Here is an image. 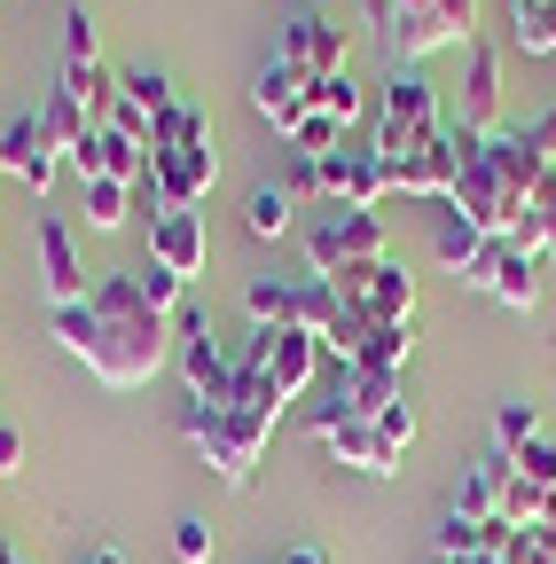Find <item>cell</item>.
<instances>
[{"label":"cell","instance_id":"ee69618b","mask_svg":"<svg viewBox=\"0 0 556 564\" xmlns=\"http://www.w3.org/2000/svg\"><path fill=\"white\" fill-rule=\"evenodd\" d=\"M525 141H533V150L556 165V110H548V118H533V126H525Z\"/></svg>","mask_w":556,"mask_h":564},{"label":"cell","instance_id":"d6a6232c","mask_svg":"<svg viewBox=\"0 0 556 564\" xmlns=\"http://www.w3.org/2000/svg\"><path fill=\"white\" fill-rule=\"evenodd\" d=\"M407 352H415V322H369V352H361V361L407 369Z\"/></svg>","mask_w":556,"mask_h":564},{"label":"cell","instance_id":"8992f818","mask_svg":"<svg viewBox=\"0 0 556 564\" xmlns=\"http://www.w3.org/2000/svg\"><path fill=\"white\" fill-rule=\"evenodd\" d=\"M173 345H181V384H188V400H228V384H236V352H220L212 345V322H204L196 306H181L173 314Z\"/></svg>","mask_w":556,"mask_h":564},{"label":"cell","instance_id":"52a82bcc","mask_svg":"<svg viewBox=\"0 0 556 564\" xmlns=\"http://www.w3.org/2000/svg\"><path fill=\"white\" fill-rule=\"evenodd\" d=\"M314 447H329L337 463H353V470H369V478H392L400 470V447L377 432L369 415H345V408H314Z\"/></svg>","mask_w":556,"mask_h":564},{"label":"cell","instance_id":"83f0119b","mask_svg":"<svg viewBox=\"0 0 556 564\" xmlns=\"http://www.w3.org/2000/svg\"><path fill=\"white\" fill-rule=\"evenodd\" d=\"M40 126H47V141H55V150H63V165H72V150H79V141L95 133V118H87V110H79L72 95H63V87H55V95L40 102Z\"/></svg>","mask_w":556,"mask_h":564},{"label":"cell","instance_id":"8d00e7d4","mask_svg":"<svg viewBox=\"0 0 556 564\" xmlns=\"http://www.w3.org/2000/svg\"><path fill=\"white\" fill-rule=\"evenodd\" d=\"M502 518H510V525H541V518H548V486H533V478L510 470V486H502Z\"/></svg>","mask_w":556,"mask_h":564},{"label":"cell","instance_id":"9c48e42d","mask_svg":"<svg viewBox=\"0 0 556 564\" xmlns=\"http://www.w3.org/2000/svg\"><path fill=\"white\" fill-rule=\"evenodd\" d=\"M470 282H478V291L486 299H494V306H517V314H533L541 306V251H517V243H486V259L470 267Z\"/></svg>","mask_w":556,"mask_h":564},{"label":"cell","instance_id":"f6af8a7d","mask_svg":"<svg viewBox=\"0 0 556 564\" xmlns=\"http://www.w3.org/2000/svg\"><path fill=\"white\" fill-rule=\"evenodd\" d=\"M0 470H24V432L17 423H0Z\"/></svg>","mask_w":556,"mask_h":564},{"label":"cell","instance_id":"c3c4849f","mask_svg":"<svg viewBox=\"0 0 556 564\" xmlns=\"http://www.w3.org/2000/svg\"><path fill=\"white\" fill-rule=\"evenodd\" d=\"M439 564H502V556H439Z\"/></svg>","mask_w":556,"mask_h":564},{"label":"cell","instance_id":"e0dca14e","mask_svg":"<svg viewBox=\"0 0 556 564\" xmlns=\"http://www.w3.org/2000/svg\"><path fill=\"white\" fill-rule=\"evenodd\" d=\"M150 181H157L165 204H204L212 181H220V150H212V141H204V150H157L150 158Z\"/></svg>","mask_w":556,"mask_h":564},{"label":"cell","instance_id":"681fc988","mask_svg":"<svg viewBox=\"0 0 556 564\" xmlns=\"http://www.w3.org/2000/svg\"><path fill=\"white\" fill-rule=\"evenodd\" d=\"M0 564H24V556H9V549H0Z\"/></svg>","mask_w":556,"mask_h":564},{"label":"cell","instance_id":"2e32d148","mask_svg":"<svg viewBox=\"0 0 556 564\" xmlns=\"http://www.w3.org/2000/svg\"><path fill=\"white\" fill-rule=\"evenodd\" d=\"M251 361L298 400L306 377H314V361H321V337H314V329H259V337H251Z\"/></svg>","mask_w":556,"mask_h":564},{"label":"cell","instance_id":"f35d334b","mask_svg":"<svg viewBox=\"0 0 556 564\" xmlns=\"http://www.w3.org/2000/svg\"><path fill=\"white\" fill-rule=\"evenodd\" d=\"M63 55H72V63H102V24H95L87 9L63 17Z\"/></svg>","mask_w":556,"mask_h":564},{"label":"cell","instance_id":"cb8c5ba5","mask_svg":"<svg viewBox=\"0 0 556 564\" xmlns=\"http://www.w3.org/2000/svg\"><path fill=\"white\" fill-rule=\"evenodd\" d=\"M63 95H72V102H79V110H87L95 126H102V118L118 110V79H110L102 63H63Z\"/></svg>","mask_w":556,"mask_h":564},{"label":"cell","instance_id":"7a4b0ae2","mask_svg":"<svg viewBox=\"0 0 556 564\" xmlns=\"http://www.w3.org/2000/svg\"><path fill=\"white\" fill-rule=\"evenodd\" d=\"M181 432L196 440V455L212 463L228 486H251V470H259V455H266V440H274V423H266V415H251V408L188 400V408H181Z\"/></svg>","mask_w":556,"mask_h":564},{"label":"cell","instance_id":"30bf717a","mask_svg":"<svg viewBox=\"0 0 556 564\" xmlns=\"http://www.w3.org/2000/svg\"><path fill=\"white\" fill-rule=\"evenodd\" d=\"M447 126H462V133H494L502 126V55L494 47H462V87H455V118Z\"/></svg>","mask_w":556,"mask_h":564},{"label":"cell","instance_id":"1f68e13d","mask_svg":"<svg viewBox=\"0 0 556 564\" xmlns=\"http://www.w3.org/2000/svg\"><path fill=\"white\" fill-rule=\"evenodd\" d=\"M243 314H251L259 329H291V282H274V274H259L251 291H243Z\"/></svg>","mask_w":556,"mask_h":564},{"label":"cell","instance_id":"6da1fadb","mask_svg":"<svg viewBox=\"0 0 556 564\" xmlns=\"http://www.w3.org/2000/svg\"><path fill=\"white\" fill-rule=\"evenodd\" d=\"M55 345L79 352L110 392H133L165 369L173 314L142 299V274H102L87 306H55Z\"/></svg>","mask_w":556,"mask_h":564},{"label":"cell","instance_id":"ffe728a7","mask_svg":"<svg viewBox=\"0 0 556 564\" xmlns=\"http://www.w3.org/2000/svg\"><path fill=\"white\" fill-rule=\"evenodd\" d=\"M486 158H494V173H502L510 196H525V204H533V188L548 181V158L525 141V126H494V133H486Z\"/></svg>","mask_w":556,"mask_h":564},{"label":"cell","instance_id":"ac0fdd59","mask_svg":"<svg viewBox=\"0 0 556 564\" xmlns=\"http://www.w3.org/2000/svg\"><path fill=\"white\" fill-rule=\"evenodd\" d=\"M150 259L165 274H181V282L204 267V220H196V204H165L157 220H150Z\"/></svg>","mask_w":556,"mask_h":564},{"label":"cell","instance_id":"d4e9b609","mask_svg":"<svg viewBox=\"0 0 556 564\" xmlns=\"http://www.w3.org/2000/svg\"><path fill=\"white\" fill-rule=\"evenodd\" d=\"M204 141H212V118H204L196 102H173V110L150 126V158H157V150H204Z\"/></svg>","mask_w":556,"mask_h":564},{"label":"cell","instance_id":"4dcf8cb0","mask_svg":"<svg viewBox=\"0 0 556 564\" xmlns=\"http://www.w3.org/2000/svg\"><path fill=\"white\" fill-rule=\"evenodd\" d=\"M306 110H321L329 126H353V118H361V87L345 79V70H337V79H314V87H306Z\"/></svg>","mask_w":556,"mask_h":564},{"label":"cell","instance_id":"bcb514c9","mask_svg":"<svg viewBox=\"0 0 556 564\" xmlns=\"http://www.w3.org/2000/svg\"><path fill=\"white\" fill-rule=\"evenodd\" d=\"M274 564H329V549H314V541H298V549H283Z\"/></svg>","mask_w":556,"mask_h":564},{"label":"cell","instance_id":"8fae6325","mask_svg":"<svg viewBox=\"0 0 556 564\" xmlns=\"http://www.w3.org/2000/svg\"><path fill=\"white\" fill-rule=\"evenodd\" d=\"M384 188H392V181H384V158H377V150H329V158H314V196H329V204L377 212Z\"/></svg>","mask_w":556,"mask_h":564},{"label":"cell","instance_id":"f1b7e54d","mask_svg":"<svg viewBox=\"0 0 556 564\" xmlns=\"http://www.w3.org/2000/svg\"><path fill=\"white\" fill-rule=\"evenodd\" d=\"M329 322H337V291H329L321 274H298V282H291V329H314V337H321Z\"/></svg>","mask_w":556,"mask_h":564},{"label":"cell","instance_id":"60d3db41","mask_svg":"<svg viewBox=\"0 0 556 564\" xmlns=\"http://www.w3.org/2000/svg\"><path fill=\"white\" fill-rule=\"evenodd\" d=\"M181 291H188V282H181V274H165L157 259L142 267V299H150V306H165V314H181Z\"/></svg>","mask_w":556,"mask_h":564},{"label":"cell","instance_id":"9a60e30c","mask_svg":"<svg viewBox=\"0 0 556 564\" xmlns=\"http://www.w3.org/2000/svg\"><path fill=\"white\" fill-rule=\"evenodd\" d=\"M40 282H47V306H87L95 291H87V267H79V243H72V228L55 220H40Z\"/></svg>","mask_w":556,"mask_h":564},{"label":"cell","instance_id":"ab89813d","mask_svg":"<svg viewBox=\"0 0 556 564\" xmlns=\"http://www.w3.org/2000/svg\"><path fill=\"white\" fill-rule=\"evenodd\" d=\"M173 556L204 564V556H212V525H204V518H173Z\"/></svg>","mask_w":556,"mask_h":564},{"label":"cell","instance_id":"7c38bea8","mask_svg":"<svg viewBox=\"0 0 556 564\" xmlns=\"http://www.w3.org/2000/svg\"><path fill=\"white\" fill-rule=\"evenodd\" d=\"M306 87H314V79H306L298 63L266 55V63H259V79H251V110H259V118H266L274 133L291 141V133H298V118H306Z\"/></svg>","mask_w":556,"mask_h":564},{"label":"cell","instance_id":"d6986e66","mask_svg":"<svg viewBox=\"0 0 556 564\" xmlns=\"http://www.w3.org/2000/svg\"><path fill=\"white\" fill-rule=\"evenodd\" d=\"M510 470H517V463H510L502 447H486V455L462 470V486H455V502H447V510H455V518H470V525L502 518V486H510Z\"/></svg>","mask_w":556,"mask_h":564},{"label":"cell","instance_id":"7dc6e473","mask_svg":"<svg viewBox=\"0 0 556 564\" xmlns=\"http://www.w3.org/2000/svg\"><path fill=\"white\" fill-rule=\"evenodd\" d=\"M79 564H126V556H118V549H87Z\"/></svg>","mask_w":556,"mask_h":564},{"label":"cell","instance_id":"277c9868","mask_svg":"<svg viewBox=\"0 0 556 564\" xmlns=\"http://www.w3.org/2000/svg\"><path fill=\"white\" fill-rule=\"evenodd\" d=\"M478 32V0H392V24H384V47L392 63H424L439 47H470Z\"/></svg>","mask_w":556,"mask_h":564},{"label":"cell","instance_id":"603a6c76","mask_svg":"<svg viewBox=\"0 0 556 564\" xmlns=\"http://www.w3.org/2000/svg\"><path fill=\"white\" fill-rule=\"evenodd\" d=\"M486 243H494V236H486V228H470V220H462L455 204H447L439 220H432V251H439L447 267H462V274H470V267L486 259Z\"/></svg>","mask_w":556,"mask_h":564},{"label":"cell","instance_id":"5bb4252c","mask_svg":"<svg viewBox=\"0 0 556 564\" xmlns=\"http://www.w3.org/2000/svg\"><path fill=\"white\" fill-rule=\"evenodd\" d=\"M455 165H462V150H455V126L447 133H432L415 158H400V165H384V181L400 188V196H455Z\"/></svg>","mask_w":556,"mask_h":564},{"label":"cell","instance_id":"74e56055","mask_svg":"<svg viewBox=\"0 0 556 564\" xmlns=\"http://www.w3.org/2000/svg\"><path fill=\"white\" fill-rule=\"evenodd\" d=\"M510 463H517V478H533V486H556V432H533V440H525Z\"/></svg>","mask_w":556,"mask_h":564},{"label":"cell","instance_id":"44dd1931","mask_svg":"<svg viewBox=\"0 0 556 564\" xmlns=\"http://www.w3.org/2000/svg\"><path fill=\"white\" fill-rule=\"evenodd\" d=\"M392 400H407V384H400V369H377V361H353L345 369V384H337V400L329 408H345V415H384Z\"/></svg>","mask_w":556,"mask_h":564},{"label":"cell","instance_id":"7bdbcfd3","mask_svg":"<svg viewBox=\"0 0 556 564\" xmlns=\"http://www.w3.org/2000/svg\"><path fill=\"white\" fill-rule=\"evenodd\" d=\"M377 432H384L392 447H407V440H415V400H392V408L377 415Z\"/></svg>","mask_w":556,"mask_h":564},{"label":"cell","instance_id":"484cf974","mask_svg":"<svg viewBox=\"0 0 556 564\" xmlns=\"http://www.w3.org/2000/svg\"><path fill=\"white\" fill-rule=\"evenodd\" d=\"M291 212H298V196H291L283 181H259L251 204H243V228H251V236H291Z\"/></svg>","mask_w":556,"mask_h":564},{"label":"cell","instance_id":"3957f363","mask_svg":"<svg viewBox=\"0 0 556 564\" xmlns=\"http://www.w3.org/2000/svg\"><path fill=\"white\" fill-rule=\"evenodd\" d=\"M432 133H447L439 87L424 79V70L392 63V70H384V102H377V158H384V165H400V158L424 150Z\"/></svg>","mask_w":556,"mask_h":564},{"label":"cell","instance_id":"f546056e","mask_svg":"<svg viewBox=\"0 0 556 564\" xmlns=\"http://www.w3.org/2000/svg\"><path fill=\"white\" fill-rule=\"evenodd\" d=\"M118 95H126L133 110H142L150 126H157V118H165V110L181 102V95H173V79H165V70H118Z\"/></svg>","mask_w":556,"mask_h":564},{"label":"cell","instance_id":"7402d4cb","mask_svg":"<svg viewBox=\"0 0 556 564\" xmlns=\"http://www.w3.org/2000/svg\"><path fill=\"white\" fill-rule=\"evenodd\" d=\"M369 322H415V274L400 259L369 267Z\"/></svg>","mask_w":556,"mask_h":564},{"label":"cell","instance_id":"d590c367","mask_svg":"<svg viewBox=\"0 0 556 564\" xmlns=\"http://www.w3.org/2000/svg\"><path fill=\"white\" fill-rule=\"evenodd\" d=\"M533 432H541V408H533V400H502V408H494V447H502V455H517Z\"/></svg>","mask_w":556,"mask_h":564},{"label":"cell","instance_id":"e575fe53","mask_svg":"<svg viewBox=\"0 0 556 564\" xmlns=\"http://www.w3.org/2000/svg\"><path fill=\"white\" fill-rule=\"evenodd\" d=\"M321 352H337V361L353 369L361 352H369V314H353V306H337V322L321 329Z\"/></svg>","mask_w":556,"mask_h":564},{"label":"cell","instance_id":"b9f144b4","mask_svg":"<svg viewBox=\"0 0 556 564\" xmlns=\"http://www.w3.org/2000/svg\"><path fill=\"white\" fill-rule=\"evenodd\" d=\"M533 220H541V259L556 251V165H548V181L533 188Z\"/></svg>","mask_w":556,"mask_h":564},{"label":"cell","instance_id":"836d02e7","mask_svg":"<svg viewBox=\"0 0 556 564\" xmlns=\"http://www.w3.org/2000/svg\"><path fill=\"white\" fill-rule=\"evenodd\" d=\"M133 181H87V228H126Z\"/></svg>","mask_w":556,"mask_h":564},{"label":"cell","instance_id":"ba28073f","mask_svg":"<svg viewBox=\"0 0 556 564\" xmlns=\"http://www.w3.org/2000/svg\"><path fill=\"white\" fill-rule=\"evenodd\" d=\"M0 181H24L32 196H47V188L63 181V150H55L47 126H40V102L0 126Z\"/></svg>","mask_w":556,"mask_h":564},{"label":"cell","instance_id":"4316f807","mask_svg":"<svg viewBox=\"0 0 556 564\" xmlns=\"http://www.w3.org/2000/svg\"><path fill=\"white\" fill-rule=\"evenodd\" d=\"M510 40L525 55H556V0H510Z\"/></svg>","mask_w":556,"mask_h":564},{"label":"cell","instance_id":"5b68a950","mask_svg":"<svg viewBox=\"0 0 556 564\" xmlns=\"http://www.w3.org/2000/svg\"><path fill=\"white\" fill-rule=\"evenodd\" d=\"M306 259H314V274L329 282V274H345V267L392 259V243H384V220H377V212H361V204H321L314 228H306Z\"/></svg>","mask_w":556,"mask_h":564},{"label":"cell","instance_id":"4fadbf2b","mask_svg":"<svg viewBox=\"0 0 556 564\" xmlns=\"http://www.w3.org/2000/svg\"><path fill=\"white\" fill-rule=\"evenodd\" d=\"M274 55L298 63L306 79H337V70H345V24H329V17H291L283 40H274Z\"/></svg>","mask_w":556,"mask_h":564}]
</instances>
